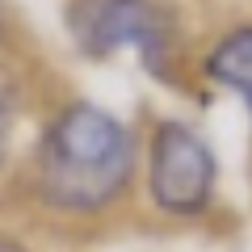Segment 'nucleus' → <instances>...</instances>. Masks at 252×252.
Here are the masks:
<instances>
[{
    "label": "nucleus",
    "instance_id": "obj_5",
    "mask_svg": "<svg viewBox=\"0 0 252 252\" xmlns=\"http://www.w3.org/2000/svg\"><path fill=\"white\" fill-rule=\"evenodd\" d=\"M9 126H13V84L0 76V147L9 139Z\"/></svg>",
    "mask_w": 252,
    "mask_h": 252
},
{
    "label": "nucleus",
    "instance_id": "obj_3",
    "mask_svg": "<svg viewBox=\"0 0 252 252\" xmlns=\"http://www.w3.org/2000/svg\"><path fill=\"white\" fill-rule=\"evenodd\" d=\"M215 156L206 139L193 135L185 122H160L152 139V198L168 215H193L215 193Z\"/></svg>",
    "mask_w": 252,
    "mask_h": 252
},
{
    "label": "nucleus",
    "instance_id": "obj_4",
    "mask_svg": "<svg viewBox=\"0 0 252 252\" xmlns=\"http://www.w3.org/2000/svg\"><path fill=\"white\" fill-rule=\"evenodd\" d=\"M210 76L223 89H231L235 97H244V105L252 109V26L227 34L223 42L210 51Z\"/></svg>",
    "mask_w": 252,
    "mask_h": 252
},
{
    "label": "nucleus",
    "instance_id": "obj_6",
    "mask_svg": "<svg viewBox=\"0 0 252 252\" xmlns=\"http://www.w3.org/2000/svg\"><path fill=\"white\" fill-rule=\"evenodd\" d=\"M0 252H26V248H21V244H13V240H4V235H0Z\"/></svg>",
    "mask_w": 252,
    "mask_h": 252
},
{
    "label": "nucleus",
    "instance_id": "obj_2",
    "mask_svg": "<svg viewBox=\"0 0 252 252\" xmlns=\"http://www.w3.org/2000/svg\"><path fill=\"white\" fill-rule=\"evenodd\" d=\"M67 30L89 59L135 51L147 72L172 84L177 26L160 0H72Z\"/></svg>",
    "mask_w": 252,
    "mask_h": 252
},
{
    "label": "nucleus",
    "instance_id": "obj_1",
    "mask_svg": "<svg viewBox=\"0 0 252 252\" xmlns=\"http://www.w3.org/2000/svg\"><path fill=\"white\" fill-rule=\"evenodd\" d=\"M130 130L97 105H67L42 143V189L55 206L97 210L130 177Z\"/></svg>",
    "mask_w": 252,
    "mask_h": 252
}]
</instances>
